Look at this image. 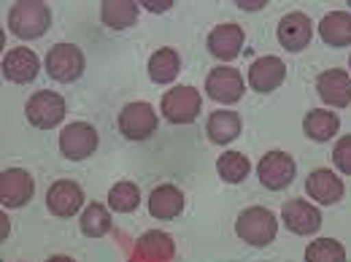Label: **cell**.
Instances as JSON below:
<instances>
[{
	"label": "cell",
	"instance_id": "6da1fadb",
	"mask_svg": "<svg viewBox=\"0 0 351 262\" xmlns=\"http://www.w3.org/2000/svg\"><path fill=\"white\" fill-rule=\"evenodd\" d=\"M49 25H51V11L41 0H19L8 11V30L22 41L41 38Z\"/></svg>",
	"mask_w": 351,
	"mask_h": 262
},
{
	"label": "cell",
	"instance_id": "7a4b0ae2",
	"mask_svg": "<svg viewBox=\"0 0 351 262\" xmlns=\"http://www.w3.org/2000/svg\"><path fill=\"white\" fill-rule=\"evenodd\" d=\"M235 233L241 241H246L249 246H267L276 241L278 233V219L270 209L263 206H252L246 211H241V217L235 222Z\"/></svg>",
	"mask_w": 351,
	"mask_h": 262
},
{
	"label": "cell",
	"instance_id": "3957f363",
	"mask_svg": "<svg viewBox=\"0 0 351 262\" xmlns=\"http://www.w3.org/2000/svg\"><path fill=\"white\" fill-rule=\"evenodd\" d=\"M203 108V97L195 87H173L162 95L160 111L171 125H189L197 119Z\"/></svg>",
	"mask_w": 351,
	"mask_h": 262
},
{
	"label": "cell",
	"instance_id": "277c9868",
	"mask_svg": "<svg viewBox=\"0 0 351 262\" xmlns=\"http://www.w3.org/2000/svg\"><path fill=\"white\" fill-rule=\"evenodd\" d=\"M46 73L54 82H76L84 73V54L82 49L73 44H57L49 49L46 54Z\"/></svg>",
	"mask_w": 351,
	"mask_h": 262
},
{
	"label": "cell",
	"instance_id": "5b68a950",
	"mask_svg": "<svg viewBox=\"0 0 351 262\" xmlns=\"http://www.w3.org/2000/svg\"><path fill=\"white\" fill-rule=\"evenodd\" d=\"M27 122L33 125V128H38V130H51V128H57L62 119H65V100H62V95H57V92H49V89H41V92H36L30 100H27Z\"/></svg>",
	"mask_w": 351,
	"mask_h": 262
},
{
	"label": "cell",
	"instance_id": "8992f818",
	"mask_svg": "<svg viewBox=\"0 0 351 262\" xmlns=\"http://www.w3.org/2000/svg\"><path fill=\"white\" fill-rule=\"evenodd\" d=\"M119 132L130 141H146L157 132V111L152 103H128L119 114Z\"/></svg>",
	"mask_w": 351,
	"mask_h": 262
},
{
	"label": "cell",
	"instance_id": "52a82bcc",
	"mask_svg": "<svg viewBox=\"0 0 351 262\" xmlns=\"http://www.w3.org/2000/svg\"><path fill=\"white\" fill-rule=\"evenodd\" d=\"M295 174H298L295 160L287 152H278V149L276 152H267L263 160H260V165H257V176H260L263 187L273 189V192L289 187L295 181Z\"/></svg>",
	"mask_w": 351,
	"mask_h": 262
},
{
	"label": "cell",
	"instance_id": "ba28073f",
	"mask_svg": "<svg viewBox=\"0 0 351 262\" xmlns=\"http://www.w3.org/2000/svg\"><path fill=\"white\" fill-rule=\"evenodd\" d=\"M206 92L211 100H217L221 106H230V103H238L243 97V76L230 68V65H219L208 73L206 79Z\"/></svg>",
	"mask_w": 351,
	"mask_h": 262
},
{
	"label": "cell",
	"instance_id": "9c48e42d",
	"mask_svg": "<svg viewBox=\"0 0 351 262\" xmlns=\"http://www.w3.org/2000/svg\"><path fill=\"white\" fill-rule=\"evenodd\" d=\"M36 192V181L27 171L8 168L0 174V203L5 209H22Z\"/></svg>",
	"mask_w": 351,
	"mask_h": 262
},
{
	"label": "cell",
	"instance_id": "30bf717a",
	"mask_svg": "<svg viewBox=\"0 0 351 262\" xmlns=\"http://www.w3.org/2000/svg\"><path fill=\"white\" fill-rule=\"evenodd\" d=\"M84 206V192L76 181H54L46 192V209L60 219H71Z\"/></svg>",
	"mask_w": 351,
	"mask_h": 262
},
{
	"label": "cell",
	"instance_id": "8fae6325",
	"mask_svg": "<svg viewBox=\"0 0 351 262\" xmlns=\"http://www.w3.org/2000/svg\"><path fill=\"white\" fill-rule=\"evenodd\" d=\"M97 149V130L87 122H73L60 132V152L68 160H87Z\"/></svg>",
	"mask_w": 351,
	"mask_h": 262
},
{
	"label": "cell",
	"instance_id": "7c38bea8",
	"mask_svg": "<svg viewBox=\"0 0 351 262\" xmlns=\"http://www.w3.org/2000/svg\"><path fill=\"white\" fill-rule=\"evenodd\" d=\"M284 79H287V65H284L281 57L265 54V57L254 60V62L249 65V87L254 89V92L267 95V92L281 87Z\"/></svg>",
	"mask_w": 351,
	"mask_h": 262
},
{
	"label": "cell",
	"instance_id": "4fadbf2b",
	"mask_svg": "<svg viewBox=\"0 0 351 262\" xmlns=\"http://www.w3.org/2000/svg\"><path fill=\"white\" fill-rule=\"evenodd\" d=\"M281 219L287 224V230H292L295 235H313L322 227V214L316 206H311L303 198H295L289 203H284Z\"/></svg>",
	"mask_w": 351,
	"mask_h": 262
},
{
	"label": "cell",
	"instance_id": "5bb4252c",
	"mask_svg": "<svg viewBox=\"0 0 351 262\" xmlns=\"http://www.w3.org/2000/svg\"><path fill=\"white\" fill-rule=\"evenodd\" d=\"M41 71V62L36 57L33 49H25V46H16L11 51H5L3 57V76L14 84H27L38 76Z\"/></svg>",
	"mask_w": 351,
	"mask_h": 262
},
{
	"label": "cell",
	"instance_id": "9a60e30c",
	"mask_svg": "<svg viewBox=\"0 0 351 262\" xmlns=\"http://www.w3.org/2000/svg\"><path fill=\"white\" fill-rule=\"evenodd\" d=\"M316 92L319 97L332 106V108H346L351 103V76L346 71H338V68H330L324 73H319L316 79Z\"/></svg>",
	"mask_w": 351,
	"mask_h": 262
},
{
	"label": "cell",
	"instance_id": "2e32d148",
	"mask_svg": "<svg viewBox=\"0 0 351 262\" xmlns=\"http://www.w3.org/2000/svg\"><path fill=\"white\" fill-rule=\"evenodd\" d=\"M311 36H313V22L303 11L287 14L281 19V25H278V44L284 46L287 51H303L311 44Z\"/></svg>",
	"mask_w": 351,
	"mask_h": 262
},
{
	"label": "cell",
	"instance_id": "e0dca14e",
	"mask_svg": "<svg viewBox=\"0 0 351 262\" xmlns=\"http://www.w3.org/2000/svg\"><path fill=\"white\" fill-rule=\"evenodd\" d=\"M243 41H246V36H243V27L241 25H232V22L217 25L208 33V51L217 60H221V62H230V60H235L241 54Z\"/></svg>",
	"mask_w": 351,
	"mask_h": 262
},
{
	"label": "cell",
	"instance_id": "ac0fdd59",
	"mask_svg": "<svg viewBox=\"0 0 351 262\" xmlns=\"http://www.w3.org/2000/svg\"><path fill=\"white\" fill-rule=\"evenodd\" d=\"M308 198H313L322 206H332L343 198V181L341 176H335L330 168H316L313 174L308 176L306 181Z\"/></svg>",
	"mask_w": 351,
	"mask_h": 262
},
{
	"label": "cell",
	"instance_id": "d6986e66",
	"mask_svg": "<svg viewBox=\"0 0 351 262\" xmlns=\"http://www.w3.org/2000/svg\"><path fill=\"white\" fill-rule=\"evenodd\" d=\"M184 211V195L173 184H160L149 195V214L154 219H176Z\"/></svg>",
	"mask_w": 351,
	"mask_h": 262
},
{
	"label": "cell",
	"instance_id": "ffe728a7",
	"mask_svg": "<svg viewBox=\"0 0 351 262\" xmlns=\"http://www.w3.org/2000/svg\"><path fill=\"white\" fill-rule=\"evenodd\" d=\"M319 36L327 46H349L351 44V14L349 11H330L322 25H319Z\"/></svg>",
	"mask_w": 351,
	"mask_h": 262
},
{
	"label": "cell",
	"instance_id": "44dd1931",
	"mask_svg": "<svg viewBox=\"0 0 351 262\" xmlns=\"http://www.w3.org/2000/svg\"><path fill=\"white\" fill-rule=\"evenodd\" d=\"M338 130H341V119H338L335 111H327V108H313L303 119V132L311 141H319V143L335 138Z\"/></svg>",
	"mask_w": 351,
	"mask_h": 262
},
{
	"label": "cell",
	"instance_id": "7402d4cb",
	"mask_svg": "<svg viewBox=\"0 0 351 262\" xmlns=\"http://www.w3.org/2000/svg\"><path fill=\"white\" fill-rule=\"evenodd\" d=\"M181 71V57L178 51L165 46V49H157L152 57H149V79L154 84H171Z\"/></svg>",
	"mask_w": 351,
	"mask_h": 262
},
{
	"label": "cell",
	"instance_id": "603a6c76",
	"mask_svg": "<svg viewBox=\"0 0 351 262\" xmlns=\"http://www.w3.org/2000/svg\"><path fill=\"white\" fill-rule=\"evenodd\" d=\"M135 252H138V257H141V260L168 262L176 254V246H173V241H171V235L152 230V233H143V235H141V241H138Z\"/></svg>",
	"mask_w": 351,
	"mask_h": 262
},
{
	"label": "cell",
	"instance_id": "cb8c5ba5",
	"mask_svg": "<svg viewBox=\"0 0 351 262\" xmlns=\"http://www.w3.org/2000/svg\"><path fill=\"white\" fill-rule=\"evenodd\" d=\"M206 132L214 143H230L241 135V117L235 111H214L206 122Z\"/></svg>",
	"mask_w": 351,
	"mask_h": 262
},
{
	"label": "cell",
	"instance_id": "d4e9b609",
	"mask_svg": "<svg viewBox=\"0 0 351 262\" xmlns=\"http://www.w3.org/2000/svg\"><path fill=\"white\" fill-rule=\"evenodd\" d=\"M100 19L111 30H125V27L135 25V19H138V3H130V0H106L100 5Z\"/></svg>",
	"mask_w": 351,
	"mask_h": 262
},
{
	"label": "cell",
	"instance_id": "484cf974",
	"mask_svg": "<svg viewBox=\"0 0 351 262\" xmlns=\"http://www.w3.org/2000/svg\"><path fill=\"white\" fill-rule=\"evenodd\" d=\"M217 171H219L221 181L227 184H241L246 176L252 174V163L246 160V154L241 152H224L217 160Z\"/></svg>",
	"mask_w": 351,
	"mask_h": 262
},
{
	"label": "cell",
	"instance_id": "4316f807",
	"mask_svg": "<svg viewBox=\"0 0 351 262\" xmlns=\"http://www.w3.org/2000/svg\"><path fill=\"white\" fill-rule=\"evenodd\" d=\"M108 206L117 211V214H130L141 206V189L132 184V181H119L111 187L108 192Z\"/></svg>",
	"mask_w": 351,
	"mask_h": 262
},
{
	"label": "cell",
	"instance_id": "83f0119b",
	"mask_svg": "<svg viewBox=\"0 0 351 262\" xmlns=\"http://www.w3.org/2000/svg\"><path fill=\"white\" fill-rule=\"evenodd\" d=\"M82 233L89 235V238H100L111 230V214L106 211V206L100 203H89L87 209L82 211Z\"/></svg>",
	"mask_w": 351,
	"mask_h": 262
},
{
	"label": "cell",
	"instance_id": "f1b7e54d",
	"mask_svg": "<svg viewBox=\"0 0 351 262\" xmlns=\"http://www.w3.org/2000/svg\"><path fill=\"white\" fill-rule=\"evenodd\" d=\"M306 262H346V249L335 238H319L308 243Z\"/></svg>",
	"mask_w": 351,
	"mask_h": 262
},
{
	"label": "cell",
	"instance_id": "f546056e",
	"mask_svg": "<svg viewBox=\"0 0 351 262\" xmlns=\"http://www.w3.org/2000/svg\"><path fill=\"white\" fill-rule=\"evenodd\" d=\"M332 163L341 174L351 176V135H343L332 149Z\"/></svg>",
	"mask_w": 351,
	"mask_h": 262
},
{
	"label": "cell",
	"instance_id": "4dcf8cb0",
	"mask_svg": "<svg viewBox=\"0 0 351 262\" xmlns=\"http://www.w3.org/2000/svg\"><path fill=\"white\" fill-rule=\"evenodd\" d=\"M143 8H146V11H152V14H160V11H168V8H171V0H162V3L143 0Z\"/></svg>",
	"mask_w": 351,
	"mask_h": 262
},
{
	"label": "cell",
	"instance_id": "1f68e13d",
	"mask_svg": "<svg viewBox=\"0 0 351 262\" xmlns=\"http://www.w3.org/2000/svg\"><path fill=\"white\" fill-rule=\"evenodd\" d=\"M238 5L246 11H257V8H265V0H238Z\"/></svg>",
	"mask_w": 351,
	"mask_h": 262
},
{
	"label": "cell",
	"instance_id": "d6a6232c",
	"mask_svg": "<svg viewBox=\"0 0 351 262\" xmlns=\"http://www.w3.org/2000/svg\"><path fill=\"white\" fill-rule=\"evenodd\" d=\"M46 262H76L73 257H65V254H57V257H49Z\"/></svg>",
	"mask_w": 351,
	"mask_h": 262
},
{
	"label": "cell",
	"instance_id": "836d02e7",
	"mask_svg": "<svg viewBox=\"0 0 351 262\" xmlns=\"http://www.w3.org/2000/svg\"><path fill=\"white\" fill-rule=\"evenodd\" d=\"M349 68H351V60H349Z\"/></svg>",
	"mask_w": 351,
	"mask_h": 262
},
{
	"label": "cell",
	"instance_id": "e575fe53",
	"mask_svg": "<svg viewBox=\"0 0 351 262\" xmlns=\"http://www.w3.org/2000/svg\"><path fill=\"white\" fill-rule=\"evenodd\" d=\"M132 262H135V260H132Z\"/></svg>",
	"mask_w": 351,
	"mask_h": 262
}]
</instances>
